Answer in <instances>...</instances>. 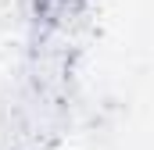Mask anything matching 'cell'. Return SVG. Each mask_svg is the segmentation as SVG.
Wrapping results in <instances>:
<instances>
[{"mask_svg": "<svg viewBox=\"0 0 154 150\" xmlns=\"http://www.w3.org/2000/svg\"><path fill=\"white\" fill-rule=\"evenodd\" d=\"M22 18V0H0V32Z\"/></svg>", "mask_w": 154, "mask_h": 150, "instance_id": "cell-1", "label": "cell"}]
</instances>
